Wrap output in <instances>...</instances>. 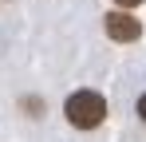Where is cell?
Listing matches in <instances>:
<instances>
[{
    "label": "cell",
    "mask_w": 146,
    "mask_h": 142,
    "mask_svg": "<svg viewBox=\"0 0 146 142\" xmlns=\"http://www.w3.org/2000/svg\"><path fill=\"white\" fill-rule=\"evenodd\" d=\"M63 115L75 130H95L99 122L107 118V99L99 91H75L67 103H63Z\"/></svg>",
    "instance_id": "1"
},
{
    "label": "cell",
    "mask_w": 146,
    "mask_h": 142,
    "mask_svg": "<svg viewBox=\"0 0 146 142\" xmlns=\"http://www.w3.org/2000/svg\"><path fill=\"white\" fill-rule=\"evenodd\" d=\"M103 28H107V36H111L115 44H134V40L142 36V24L134 20L126 8H115V12H107Z\"/></svg>",
    "instance_id": "2"
},
{
    "label": "cell",
    "mask_w": 146,
    "mask_h": 142,
    "mask_svg": "<svg viewBox=\"0 0 146 142\" xmlns=\"http://www.w3.org/2000/svg\"><path fill=\"white\" fill-rule=\"evenodd\" d=\"M115 4H119V8H126V12H130V8H138V4H142V0H115Z\"/></svg>",
    "instance_id": "3"
},
{
    "label": "cell",
    "mask_w": 146,
    "mask_h": 142,
    "mask_svg": "<svg viewBox=\"0 0 146 142\" xmlns=\"http://www.w3.org/2000/svg\"><path fill=\"white\" fill-rule=\"evenodd\" d=\"M138 118H142V122H146V95H142V99H138Z\"/></svg>",
    "instance_id": "4"
}]
</instances>
